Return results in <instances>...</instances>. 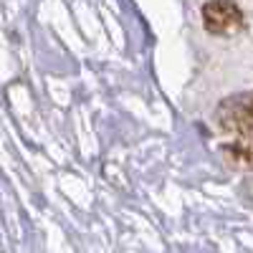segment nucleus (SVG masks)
Instances as JSON below:
<instances>
[{"mask_svg":"<svg viewBox=\"0 0 253 253\" xmlns=\"http://www.w3.org/2000/svg\"><path fill=\"white\" fill-rule=\"evenodd\" d=\"M215 124L230 134L253 132V91L225 96L215 109Z\"/></svg>","mask_w":253,"mask_h":253,"instance_id":"nucleus-1","label":"nucleus"},{"mask_svg":"<svg viewBox=\"0 0 253 253\" xmlns=\"http://www.w3.org/2000/svg\"><path fill=\"white\" fill-rule=\"evenodd\" d=\"M203 26L213 36H236L243 31L246 20L236 0H208L203 5Z\"/></svg>","mask_w":253,"mask_h":253,"instance_id":"nucleus-2","label":"nucleus"},{"mask_svg":"<svg viewBox=\"0 0 253 253\" xmlns=\"http://www.w3.org/2000/svg\"><path fill=\"white\" fill-rule=\"evenodd\" d=\"M223 157L228 160L230 167L238 170H251L253 167V132L238 134L236 142H230L223 147Z\"/></svg>","mask_w":253,"mask_h":253,"instance_id":"nucleus-3","label":"nucleus"}]
</instances>
